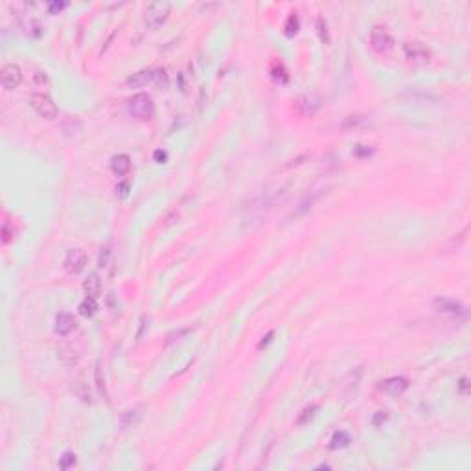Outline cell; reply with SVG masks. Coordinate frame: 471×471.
<instances>
[{
    "label": "cell",
    "mask_w": 471,
    "mask_h": 471,
    "mask_svg": "<svg viewBox=\"0 0 471 471\" xmlns=\"http://www.w3.org/2000/svg\"><path fill=\"white\" fill-rule=\"evenodd\" d=\"M65 6L66 4H63V2H61V4H59V2H54V4H50L48 6V9H50V13H56V11H61Z\"/></svg>",
    "instance_id": "32"
},
{
    "label": "cell",
    "mask_w": 471,
    "mask_h": 471,
    "mask_svg": "<svg viewBox=\"0 0 471 471\" xmlns=\"http://www.w3.org/2000/svg\"><path fill=\"white\" fill-rule=\"evenodd\" d=\"M83 289H85V293H87V297H98L99 291H101V280H99V276L96 273L89 274V278L85 280V283H83Z\"/></svg>",
    "instance_id": "16"
},
{
    "label": "cell",
    "mask_w": 471,
    "mask_h": 471,
    "mask_svg": "<svg viewBox=\"0 0 471 471\" xmlns=\"http://www.w3.org/2000/svg\"><path fill=\"white\" fill-rule=\"evenodd\" d=\"M458 390H460V394H468V377H462L460 379V385H458Z\"/></svg>",
    "instance_id": "33"
},
{
    "label": "cell",
    "mask_w": 471,
    "mask_h": 471,
    "mask_svg": "<svg viewBox=\"0 0 471 471\" xmlns=\"http://www.w3.org/2000/svg\"><path fill=\"white\" fill-rule=\"evenodd\" d=\"M405 57L414 65H427L431 61V50L420 41H409L403 44Z\"/></svg>",
    "instance_id": "4"
},
{
    "label": "cell",
    "mask_w": 471,
    "mask_h": 471,
    "mask_svg": "<svg viewBox=\"0 0 471 471\" xmlns=\"http://www.w3.org/2000/svg\"><path fill=\"white\" fill-rule=\"evenodd\" d=\"M273 335H274L273 331H269V333H267V337H264V340H262V342H260V346H258V348H264L265 344H267V342H269V340H271V337H273Z\"/></svg>",
    "instance_id": "34"
},
{
    "label": "cell",
    "mask_w": 471,
    "mask_h": 471,
    "mask_svg": "<svg viewBox=\"0 0 471 471\" xmlns=\"http://www.w3.org/2000/svg\"><path fill=\"white\" fill-rule=\"evenodd\" d=\"M30 103H32L33 111L44 120H54L57 116V105L46 94H33L30 98Z\"/></svg>",
    "instance_id": "3"
},
{
    "label": "cell",
    "mask_w": 471,
    "mask_h": 471,
    "mask_svg": "<svg viewBox=\"0 0 471 471\" xmlns=\"http://www.w3.org/2000/svg\"><path fill=\"white\" fill-rule=\"evenodd\" d=\"M298 105H300V111L304 114L313 116L319 109L322 107V98L319 94H315V92H309V94H304L302 98L298 99Z\"/></svg>",
    "instance_id": "11"
},
{
    "label": "cell",
    "mask_w": 471,
    "mask_h": 471,
    "mask_svg": "<svg viewBox=\"0 0 471 471\" xmlns=\"http://www.w3.org/2000/svg\"><path fill=\"white\" fill-rule=\"evenodd\" d=\"M75 394H77V396L81 397V399H83V401H85V403H92V394H91V390H89V387H87V385H85L83 381H79V383H77V387H75Z\"/></svg>",
    "instance_id": "20"
},
{
    "label": "cell",
    "mask_w": 471,
    "mask_h": 471,
    "mask_svg": "<svg viewBox=\"0 0 471 471\" xmlns=\"http://www.w3.org/2000/svg\"><path fill=\"white\" fill-rule=\"evenodd\" d=\"M361 122H363V118H361V116H346L340 127H342V129H352V127L359 125Z\"/></svg>",
    "instance_id": "22"
},
{
    "label": "cell",
    "mask_w": 471,
    "mask_h": 471,
    "mask_svg": "<svg viewBox=\"0 0 471 471\" xmlns=\"http://www.w3.org/2000/svg\"><path fill=\"white\" fill-rule=\"evenodd\" d=\"M170 11H171V6L170 2H153L149 4L148 11H146V24L155 30L158 26H162L168 20L170 17Z\"/></svg>",
    "instance_id": "2"
},
{
    "label": "cell",
    "mask_w": 471,
    "mask_h": 471,
    "mask_svg": "<svg viewBox=\"0 0 471 471\" xmlns=\"http://www.w3.org/2000/svg\"><path fill=\"white\" fill-rule=\"evenodd\" d=\"M2 236H4V243H8L11 240V230H9L8 223H4V226H2Z\"/></svg>",
    "instance_id": "31"
},
{
    "label": "cell",
    "mask_w": 471,
    "mask_h": 471,
    "mask_svg": "<svg viewBox=\"0 0 471 471\" xmlns=\"http://www.w3.org/2000/svg\"><path fill=\"white\" fill-rule=\"evenodd\" d=\"M57 354H59V359H61L65 364H68V366L75 364V363H77V359H79V356L75 354L74 348L66 346V344H63V346L57 348Z\"/></svg>",
    "instance_id": "17"
},
{
    "label": "cell",
    "mask_w": 471,
    "mask_h": 471,
    "mask_svg": "<svg viewBox=\"0 0 471 471\" xmlns=\"http://www.w3.org/2000/svg\"><path fill=\"white\" fill-rule=\"evenodd\" d=\"M407 387H409V381L405 377H389L381 383V389L385 390L387 394H392V396H397L401 392H405Z\"/></svg>",
    "instance_id": "13"
},
{
    "label": "cell",
    "mask_w": 471,
    "mask_h": 471,
    "mask_svg": "<svg viewBox=\"0 0 471 471\" xmlns=\"http://www.w3.org/2000/svg\"><path fill=\"white\" fill-rule=\"evenodd\" d=\"M155 77H157V70L155 68H144L140 72L132 74L131 77H127L125 85L132 87V89H140V87H146V85L155 81Z\"/></svg>",
    "instance_id": "10"
},
{
    "label": "cell",
    "mask_w": 471,
    "mask_h": 471,
    "mask_svg": "<svg viewBox=\"0 0 471 471\" xmlns=\"http://www.w3.org/2000/svg\"><path fill=\"white\" fill-rule=\"evenodd\" d=\"M298 32V19L295 15L289 17V20H287V24H285V33L287 35H295V33Z\"/></svg>",
    "instance_id": "23"
},
{
    "label": "cell",
    "mask_w": 471,
    "mask_h": 471,
    "mask_svg": "<svg viewBox=\"0 0 471 471\" xmlns=\"http://www.w3.org/2000/svg\"><path fill=\"white\" fill-rule=\"evenodd\" d=\"M387 418H389V413L387 411H379V413L376 414V418H374V425H379L381 422H387Z\"/></svg>",
    "instance_id": "28"
},
{
    "label": "cell",
    "mask_w": 471,
    "mask_h": 471,
    "mask_svg": "<svg viewBox=\"0 0 471 471\" xmlns=\"http://www.w3.org/2000/svg\"><path fill=\"white\" fill-rule=\"evenodd\" d=\"M433 307L440 311V313H449V315H466V307L456 302L453 298L447 297H438L433 300Z\"/></svg>",
    "instance_id": "8"
},
{
    "label": "cell",
    "mask_w": 471,
    "mask_h": 471,
    "mask_svg": "<svg viewBox=\"0 0 471 471\" xmlns=\"http://www.w3.org/2000/svg\"><path fill=\"white\" fill-rule=\"evenodd\" d=\"M75 328V319L70 313H59L56 319V331L59 335H68Z\"/></svg>",
    "instance_id": "15"
},
{
    "label": "cell",
    "mask_w": 471,
    "mask_h": 471,
    "mask_svg": "<svg viewBox=\"0 0 471 471\" xmlns=\"http://www.w3.org/2000/svg\"><path fill=\"white\" fill-rule=\"evenodd\" d=\"M127 113L136 120H151L155 116V103L148 94H136L127 101Z\"/></svg>",
    "instance_id": "1"
},
{
    "label": "cell",
    "mask_w": 471,
    "mask_h": 471,
    "mask_svg": "<svg viewBox=\"0 0 471 471\" xmlns=\"http://www.w3.org/2000/svg\"><path fill=\"white\" fill-rule=\"evenodd\" d=\"M322 191L324 190H319V191H309L306 197L302 199L300 203H298V207L295 208V212H293V215L291 217H295V219H298V217H302V215H306L311 208H313V205L319 201V199L322 197ZM326 193V191H324Z\"/></svg>",
    "instance_id": "12"
},
{
    "label": "cell",
    "mask_w": 471,
    "mask_h": 471,
    "mask_svg": "<svg viewBox=\"0 0 471 471\" xmlns=\"http://www.w3.org/2000/svg\"><path fill=\"white\" fill-rule=\"evenodd\" d=\"M155 158H157V160H166V153L164 151H157V153H155Z\"/></svg>",
    "instance_id": "35"
},
{
    "label": "cell",
    "mask_w": 471,
    "mask_h": 471,
    "mask_svg": "<svg viewBox=\"0 0 471 471\" xmlns=\"http://www.w3.org/2000/svg\"><path fill=\"white\" fill-rule=\"evenodd\" d=\"M96 309H98V302H96V298L94 297H87L81 304H79V313H81L83 317H92V315L96 313Z\"/></svg>",
    "instance_id": "19"
},
{
    "label": "cell",
    "mask_w": 471,
    "mask_h": 471,
    "mask_svg": "<svg viewBox=\"0 0 471 471\" xmlns=\"http://www.w3.org/2000/svg\"><path fill=\"white\" fill-rule=\"evenodd\" d=\"M350 442H352V438H350V434H348L346 431H339V433L333 434L330 447L331 449H342V447L350 446Z\"/></svg>",
    "instance_id": "18"
},
{
    "label": "cell",
    "mask_w": 471,
    "mask_h": 471,
    "mask_svg": "<svg viewBox=\"0 0 471 471\" xmlns=\"http://www.w3.org/2000/svg\"><path fill=\"white\" fill-rule=\"evenodd\" d=\"M85 267H87V254H85V250H81V248H74V250H70V252L66 254L65 271L68 274L83 273Z\"/></svg>",
    "instance_id": "6"
},
{
    "label": "cell",
    "mask_w": 471,
    "mask_h": 471,
    "mask_svg": "<svg viewBox=\"0 0 471 471\" xmlns=\"http://www.w3.org/2000/svg\"><path fill=\"white\" fill-rule=\"evenodd\" d=\"M285 195H287V188H283V186L276 188V190L265 191V195H262V197H258L254 201V207H250V210H256V208H271L278 201H282Z\"/></svg>",
    "instance_id": "9"
},
{
    "label": "cell",
    "mask_w": 471,
    "mask_h": 471,
    "mask_svg": "<svg viewBox=\"0 0 471 471\" xmlns=\"http://www.w3.org/2000/svg\"><path fill=\"white\" fill-rule=\"evenodd\" d=\"M370 153H372V149H366L364 146H357V149L354 151L356 157H368Z\"/></svg>",
    "instance_id": "29"
},
{
    "label": "cell",
    "mask_w": 471,
    "mask_h": 471,
    "mask_svg": "<svg viewBox=\"0 0 471 471\" xmlns=\"http://www.w3.org/2000/svg\"><path fill=\"white\" fill-rule=\"evenodd\" d=\"M370 44L376 52L383 54V52H389L394 46V39L385 26H374L372 32H370Z\"/></svg>",
    "instance_id": "5"
},
{
    "label": "cell",
    "mask_w": 471,
    "mask_h": 471,
    "mask_svg": "<svg viewBox=\"0 0 471 471\" xmlns=\"http://www.w3.org/2000/svg\"><path fill=\"white\" fill-rule=\"evenodd\" d=\"M317 24H319V32H320V39H322V41L328 42V41H330V37H328V32H326V20H324V19H319V22H317Z\"/></svg>",
    "instance_id": "25"
},
{
    "label": "cell",
    "mask_w": 471,
    "mask_h": 471,
    "mask_svg": "<svg viewBox=\"0 0 471 471\" xmlns=\"http://www.w3.org/2000/svg\"><path fill=\"white\" fill-rule=\"evenodd\" d=\"M409 96H411V99H427V101H436V99H438V96L429 94V92H422V91H418V89L409 91Z\"/></svg>",
    "instance_id": "21"
},
{
    "label": "cell",
    "mask_w": 471,
    "mask_h": 471,
    "mask_svg": "<svg viewBox=\"0 0 471 471\" xmlns=\"http://www.w3.org/2000/svg\"><path fill=\"white\" fill-rule=\"evenodd\" d=\"M96 385H98L99 392H101V394H105V381L101 379V370H99V366L96 368Z\"/></svg>",
    "instance_id": "26"
},
{
    "label": "cell",
    "mask_w": 471,
    "mask_h": 471,
    "mask_svg": "<svg viewBox=\"0 0 471 471\" xmlns=\"http://www.w3.org/2000/svg\"><path fill=\"white\" fill-rule=\"evenodd\" d=\"M111 170H113V173L116 177H124L131 170V158L127 157V155H116L111 160Z\"/></svg>",
    "instance_id": "14"
},
{
    "label": "cell",
    "mask_w": 471,
    "mask_h": 471,
    "mask_svg": "<svg viewBox=\"0 0 471 471\" xmlns=\"http://www.w3.org/2000/svg\"><path fill=\"white\" fill-rule=\"evenodd\" d=\"M0 81L6 91H13L22 83V70L17 65H6L0 72Z\"/></svg>",
    "instance_id": "7"
},
{
    "label": "cell",
    "mask_w": 471,
    "mask_h": 471,
    "mask_svg": "<svg viewBox=\"0 0 471 471\" xmlns=\"http://www.w3.org/2000/svg\"><path fill=\"white\" fill-rule=\"evenodd\" d=\"M315 411H317V405H311V407H309V409H306V411H304V413H306V414L298 418V423H306V420H307V418H311V416H313Z\"/></svg>",
    "instance_id": "27"
},
{
    "label": "cell",
    "mask_w": 471,
    "mask_h": 471,
    "mask_svg": "<svg viewBox=\"0 0 471 471\" xmlns=\"http://www.w3.org/2000/svg\"><path fill=\"white\" fill-rule=\"evenodd\" d=\"M103 252L99 254V262H98V265L99 267H105L107 265V260H109V247H105V248H101Z\"/></svg>",
    "instance_id": "30"
},
{
    "label": "cell",
    "mask_w": 471,
    "mask_h": 471,
    "mask_svg": "<svg viewBox=\"0 0 471 471\" xmlns=\"http://www.w3.org/2000/svg\"><path fill=\"white\" fill-rule=\"evenodd\" d=\"M75 464V455L74 453H65L63 455V458H61V462H59V468H63V470H68L70 466H74Z\"/></svg>",
    "instance_id": "24"
}]
</instances>
